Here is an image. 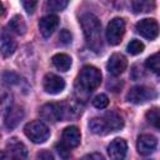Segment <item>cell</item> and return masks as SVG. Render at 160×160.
<instances>
[{
	"label": "cell",
	"mask_w": 160,
	"mask_h": 160,
	"mask_svg": "<svg viewBox=\"0 0 160 160\" xmlns=\"http://www.w3.org/2000/svg\"><path fill=\"white\" fill-rule=\"evenodd\" d=\"M42 88L48 94H59L65 88V81L62 78L55 74H46L42 80Z\"/></svg>",
	"instance_id": "9"
},
{
	"label": "cell",
	"mask_w": 160,
	"mask_h": 160,
	"mask_svg": "<svg viewBox=\"0 0 160 160\" xmlns=\"http://www.w3.org/2000/svg\"><path fill=\"white\" fill-rule=\"evenodd\" d=\"M101 82V72L98 68L91 66V65H86L84 66L76 79V86L78 89L88 92H91L92 90H95Z\"/></svg>",
	"instance_id": "2"
},
{
	"label": "cell",
	"mask_w": 160,
	"mask_h": 160,
	"mask_svg": "<svg viewBox=\"0 0 160 160\" xmlns=\"http://www.w3.org/2000/svg\"><path fill=\"white\" fill-rule=\"evenodd\" d=\"M56 151L59 154V156L62 159V160H68L70 158V148L68 145H65L62 141L56 144Z\"/></svg>",
	"instance_id": "27"
},
{
	"label": "cell",
	"mask_w": 160,
	"mask_h": 160,
	"mask_svg": "<svg viewBox=\"0 0 160 160\" xmlns=\"http://www.w3.org/2000/svg\"><path fill=\"white\" fill-rule=\"evenodd\" d=\"M92 105L98 109H105L109 105V98L105 94H99L92 99Z\"/></svg>",
	"instance_id": "26"
},
{
	"label": "cell",
	"mask_w": 160,
	"mask_h": 160,
	"mask_svg": "<svg viewBox=\"0 0 160 160\" xmlns=\"http://www.w3.org/2000/svg\"><path fill=\"white\" fill-rule=\"evenodd\" d=\"M26 156V146L16 138L10 139L5 146V150H2V160H25Z\"/></svg>",
	"instance_id": "4"
},
{
	"label": "cell",
	"mask_w": 160,
	"mask_h": 160,
	"mask_svg": "<svg viewBox=\"0 0 160 160\" xmlns=\"http://www.w3.org/2000/svg\"><path fill=\"white\" fill-rule=\"evenodd\" d=\"M11 95L8 94V92H2L1 95V112L2 115L11 108Z\"/></svg>",
	"instance_id": "28"
},
{
	"label": "cell",
	"mask_w": 160,
	"mask_h": 160,
	"mask_svg": "<svg viewBox=\"0 0 160 160\" xmlns=\"http://www.w3.org/2000/svg\"><path fill=\"white\" fill-rule=\"evenodd\" d=\"M128 66V61L125 59L124 55L121 54H112L110 58H109V61L106 64V68H108V71L114 75V76H118L120 74L124 72V70L126 69Z\"/></svg>",
	"instance_id": "11"
},
{
	"label": "cell",
	"mask_w": 160,
	"mask_h": 160,
	"mask_svg": "<svg viewBox=\"0 0 160 160\" xmlns=\"http://www.w3.org/2000/svg\"><path fill=\"white\" fill-rule=\"evenodd\" d=\"M136 31L142 38L154 40L159 35V25L154 19H142L136 24Z\"/></svg>",
	"instance_id": "8"
},
{
	"label": "cell",
	"mask_w": 160,
	"mask_h": 160,
	"mask_svg": "<svg viewBox=\"0 0 160 160\" xmlns=\"http://www.w3.org/2000/svg\"><path fill=\"white\" fill-rule=\"evenodd\" d=\"M36 160H54V156L50 151L48 150H42L40 152H38L36 155Z\"/></svg>",
	"instance_id": "31"
},
{
	"label": "cell",
	"mask_w": 160,
	"mask_h": 160,
	"mask_svg": "<svg viewBox=\"0 0 160 160\" xmlns=\"http://www.w3.org/2000/svg\"><path fill=\"white\" fill-rule=\"evenodd\" d=\"M158 145V140L155 136L150 135V134H142L138 138V142H136V148L139 154L141 155H150L155 148Z\"/></svg>",
	"instance_id": "12"
},
{
	"label": "cell",
	"mask_w": 160,
	"mask_h": 160,
	"mask_svg": "<svg viewBox=\"0 0 160 160\" xmlns=\"http://www.w3.org/2000/svg\"><path fill=\"white\" fill-rule=\"evenodd\" d=\"M125 34V21L121 18H114L106 26V40L110 45L120 44L122 36Z\"/></svg>",
	"instance_id": "5"
},
{
	"label": "cell",
	"mask_w": 160,
	"mask_h": 160,
	"mask_svg": "<svg viewBox=\"0 0 160 160\" xmlns=\"http://www.w3.org/2000/svg\"><path fill=\"white\" fill-rule=\"evenodd\" d=\"M156 95L158 94L154 89L144 86V85H139V86H134L129 90V92L126 94V100L132 104H144L149 100L155 99Z\"/></svg>",
	"instance_id": "6"
},
{
	"label": "cell",
	"mask_w": 160,
	"mask_h": 160,
	"mask_svg": "<svg viewBox=\"0 0 160 160\" xmlns=\"http://www.w3.org/2000/svg\"><path fill=\"white\" fill-rule=\"evenodd\" d=\"M102 118L106 121V125H108L110 132L111 131H118V130H120L124 126L122 116L119 112H116V111H109Z\"/></svg>",
	"instance_id": "17"
},
{
	"label": "cell",
	"mask_w": 160,
	"mask_h": 160,
	"mask_svg": "<svg viewBox=\"0 0 160 160\" xmlns=\"http://www.w3.org/2000/svg\"><path fill=\"white\" fill-rule=\"evenodd\" d=\"M40 116L48 121H59V120L65 119L68 115H66V109L64 104L50 102V104H45L41 106Z\"/></svg>",
	"instance_id": "7"
},
{
	"label": "cell",
	"mask_w": 160,
	"mask_h": 160,
	"mask_svg": "<svg viewBox=\"0 0 160 160\" xmlns=\"http://www.w3.org/2000/svg\"><path fill=\"white\" fill-rule=\"evenodd\" d=\"M9 29L15 32L16 35H22L25 34V30H26V24L22 19V16L20 15H15L11 18V20L9 21Z\"/></svg>",
	"instance_id": "20"
},
{
	"label": "cell",
	"mask_w": 160,
	"mask_h": 160,
	"mask_svg": "<svg viewBox=\"0 0 160 160\" xmlns=\"http://www.w3.org/2000/svg\"><path fill=\"white\" fill-rule=\"evenodd\" d=\"M145 65L149 70H151L154 74L160 75V52H155L152 55H150L146 61Z\"/></svg>",
	"instance_id": "22"
},
{
	"label": "cell",
	"mask_w": 160,
	"mask_h": 160,
	"mask_svg": "<svg viewBox=\"0 0 160 160\" xmlns=\"http://www.w3.org/2000/svg\"><path fill=\"white\" fill-rule=\"evenodd\" d=\"M68 1L66 0H49L45 6L46 9L49 10H52V11H60V10H64L66 6H68Z\"/></svg>",
	"instance_id": "25"
},
{
	"label": "cell",
	"mask_w": 160,
	"mask_h": 160,
	"mask_svg": "<svg viewBox=\"0 0 160 160\" xmlns=\"http://www.w3.org/2000/svg\"><path fill=\"white\" fill-rule=\"evenodd\" d=\"M128 152V144L124 139H114L108 146V154L110 160H125Z\"/></svg>",
	"instance_id": "10"
},
{
	"label": "cell",
	"mask_w": 160,
	"mask_h": 160,
	"mask_svg": "<svg viewBox=\"0 0 160 160\" xmlns=\"http://www.w3.org/2000/svg\"><path fill=\"white\" fill-rule=\"evenodd\" d=\"M38 5L36 1H22V6L28 12H32L35 10V6Z\"/></svg>",
	"instance_id": "32"
},
{
	"label": "cell",
	"mask_w": 160,
	"mask_h": 160,
	"mask_svg": "<svg viewBox=\"0 0 160 160\" xmlns=\"http://www.w3.org/2000/svg\"><path fill=\"white\" fill-rule=\"evenodd\" d=\"M128 52L129 54H131V55H138V54H140V52H142L144 51V44L140 41V40H136V39H134V40H131L129 44H128Z\"/></svg>",
	"instance_id": "24"
},
{
	"label": "cell",
	"mask_w": 160,
	"mask_h": 160,
	"mask_svg": "<svg viewBox=\"0 0 160 160\" xmlns=\"http://www.w3.org/2000/svg\"><path fill=\"white\" fill-rule=\"evenodd\" d=\"M59 39H60V41H61L62 44H70V42H71V40H72V35H71V32H70L69 30L64 29V30H61V31H60Z\"/></svg>",
	"instance_id": "30"
},
{
	"label": "cell",
	"mask_w": 160,
	"mask_h": 160,
	"mask_svg": "<svg viewBox=\"0 0 160 160\" xmlns=\"http://www.w3.org/2000/svg\"><path fill=\"white\" fill-rule=\"evenodd\" d=\"M24 131H25V135L35 144H42L50 136L49 128L40 120H34L28 122L24 128Z\"/></svg>",
	"instance_id": "3"
},
{
	"label": "cell",
	"mask_w": 160,
	"mask_h": 160,
	"mask_svg": "<svg viewBox=\"0 0 160 160\" xmlns=\"http://www.w3.org/2000/svg\"><path fill=\"white\" fill-rule=\"evenodd\" d=\"M52 65L61 70V71H68L71 66V58L66 54H56L52 56Z\"/></svg>",
	"instance_id": "19"
},
{
	"label": "cell",
	"mask_w": 160,
	"mask_h": 160,
	"mask_svg": "<svg viewBox=\"0 0 160 160\" xmlns=\"http://www.w3.org/2000/svg\"><path fill=\"white\" fill-rule=\"evenodd\" d=\"M81 160H104V158H102V155L99 154V152H92V154L85 155Z\"/></svg>",
	"instance_id": "33"
},
{
	"label": "cell",
	"mask_w": 160,
	"mask_h": 160,
	"mask_svg": "<svg viewBox=\"0 0 160 160\" xmlns=\"http://www.w3.org/2000/svg\"><path fill=\"white\" fill-rule=\"evenodd\" d=\"M2 118H4L5 126L8 129H14L21 121V119L24 118V110H22L21 106L14 105L2 115Z\"/></svg>",
	"instance_id": "13"
},
{
	"label": "cell",
	"mask_w": 160,
	"mask_h": 160,
	"mask_svg": "<svg viewBox=\"0 0 160 160\" xmlns=\"http://www.w3.org/2000/svg\"><path fill=\"white\" fill-rule=\"evenodd\" d=\"M80 140H81L80 130L76 126H68L64 129L61 141L65 145H68L69 148H76L80 144Z\"/></svg>",
	"instance_id": "15"
},
{
	"label": "cell",
	"mask_w": 160,
	"mask_h": 160,
	"mask_svg": "<svg viewBox=\"0 0 160 160\" xmlns=\"http://www.w3.org/2000/svg\"><path fill=\"white\" fill-rule=\"evenodd\" d=\"M80 24L85 35V40L88 46L99 52L102 49V36H101V22L100 20L90 12H85L80 18Z\"/></svg>",
	"instance_id": "1"
},
{
	"label": "cell",
	"mask_w": 160,
	"mask_h": 160,
	"mask_svg": "<svg viewBox=\"0 0 160 160\" xmlns=\"http://www.w3.org/2000/svg\"><path fill=\"white\" fill-rule=\"evenodd\" d=\"M0 49H1V54L4 58H8L10 55L14 54L15 49H16V42L15 40L10 36V34L6 30L1 31V38H0Z\"/></svg>",
	"instance_id": "16"
},
{
	"label": "cell",
	"mask_w": 160,
	"mask_h": 160,
	"mask_svg": "<svg viewBox=\"0 0 160 160\" xmlns=\"http://www.w3.org/2000/svg\"><path fill=\"white\" fill-rule=\"evenodd\" d=\"M145 118L150 125L160 130V108H152L149 111H146Z\"/></svg>",
	"instance_id": "23"
},
{
	"label": "cell",
	"mask_w": 160,
	"mask_h": 160,
	"mask_svg": "<svg viewBox=\"0 0 160 160\" xmlns=\"http://www.w3.org/2000/svg\"><path fill=\"white\" fill-rule=\"evenodd\" d=\"M131 6L135 12H148L155 8V2L149 0H136L131 2Z\"/></svg>",
	"instance_id": "21"
},
{
	"label": "cell",
	"mask_w": 160,
	"mask_h": 160,
	"mask_svg": "<svg viewBox=\"0 0 160 160\" xmlns=\"http://www.w3.org/2000/svg\"><path fill=\"white\" fill-rule=\"evenodd\" d=\"M89 128L94 134H98V135H106V134L110 132L104 118H94V119H91L89 121Z\"/></svg>",
	"instance_id": "18"
},
{
	"label": "cell",
	"mask_w": 160,
	"mask_h": 160,
	"mask_svg": "<svg viewBox=\"0 0 160 160\" xmlns=\"http://www.w3.org/2000/svg\"><path fill=\"white\" fill-rule=\"evenodd\" d=\"M19 80V76L12 72V71H4L2 72V81L4 84H8V85H12L15 82H18Z\"/></svg>",
	"instance_id": "29"
},
{
	"label": "cell",
	"mask_w": 160,
	"mask_h": 160,
	"mask_svg": "<svg viewBox=\"0 0 160 160\" xmlns=\"http://www.w3.org/2000/svg\"><path fill=\"white\" fill-rule=\"evenodd\" d=\"M58 25H59V18L56 15H46V16L40 19L39 30H40L41 35L46 39L56 30Z\"/></svg>",
	"instance_id": "14"
}]
</instances>
